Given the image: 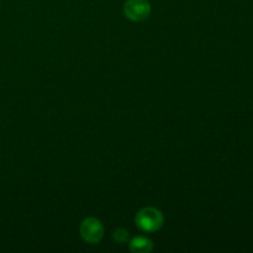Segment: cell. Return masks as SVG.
I'll return each instance as SVG.
<instances>
[{
	"label": "cell",
	"instance_id": "cell-1",
	"mask_svg": "<svg viewBox=\"0 0 253 253\" xmlns=\"http://www.w3.org/2000/svg\"><path fill=\"white\" fill-rule=\"evenodd\" d=\"M136 226L143 232H155L162 227L165 217L156 208H145L140 210L135 217Z\"/></svg>",
	"mask_w": 253,
	"mask_h": 253
},
{
	"label": "cell",
	"instance_id": "cell-2",
	"mask_svg": "<svg viewBox=\"0 0 253 253\" xmlns=\"http://www.w3.org/2000/svg\"><path fill=\"white\" fill-rule=\"evenodd\" d=\"M151 5L147 0H127L124 5V14L131 21H143L150 16Z\"/></svg>",
	"mask_w": 253,
	"mask_h": 253
},
{
	"label": "cell",
	"instance_id": "cell-3",
	"mask_svg": "<svg viewBox=\"0 0 253 253\" xmlns=\"http://www.w3.org/2000/svg\"><path fill=\"white\" fill-rule=\"evenodd\" d=\"M81 236L88 244H98L104 236V226L95 217H88L81 225Z\"/></svg>",
	"mask_w": 253,
	"mask_h": 253
},
{
	"label": "cell",
	"instance_id": "cell-4",
	"mask_svg": "<svg viewBox=\"0 0 253 253\" xmlns=\"http://www.w3.org/2000/svg\"><path fill=\"white\" fill-rule=\"evenodd\" d=\"M153 245L150 239L145 236H137L131 240L130 250L136 253H148L152 251Z\"/></svg>",
	"mask_w": 253,
	"mask_h": 253
},
{
	"label": "cell",
	"instance_id": "cell-5",
	"mask_svg": "<svg viewBox=\"0 0 253 253\" xmlns=\"http://www.w3.org/2000/svg\"><path fill=\"white\" fill-rule=\"evenodd\" d=\"M128 232L124 229H118L115 232H114V239H115L116 242L119 244H125L127 241Z\"/></svg>",
	"mask_w": 253,
	"mask_h": 253
}]
</instances>
